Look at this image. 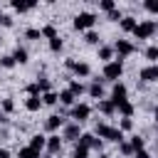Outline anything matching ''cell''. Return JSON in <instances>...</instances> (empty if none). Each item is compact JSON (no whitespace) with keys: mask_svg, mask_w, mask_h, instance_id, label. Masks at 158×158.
<instances>
[{"mask_svg":"<svg viewBox=\"0 0 158 158\" xmlns=\"http://www.w3.org/2000/svg\"><path fill=\"white\" fill-rule=\"evenodd\" d=\"M94 136H99L101 141H111V143H121L123 141V131L116 128V126H109V123H96Z\"/></svg>","mask_w":158,"mask_h":158,"instance_id":"obj_1","label":"cell"},{"mask_svg":"<svg viewBox=\"0 0 158 158\" xmlns=\"http://www.w3.org/2000/svg\"><path fill=\"white\" fill-rule=\"evenodd\" d=\"M94 22H96V15L94 12H89V10H84V12H79V15H74V30H91L94 27Z\"/></svg>","mask_w":158,"mask_h":158,"instance_id":"obj_2","label":"cell"},{"mask_svg":"<svg viewBox=\"0 0 158 158\" xmlns=\"http://www.w3.org/2000/svg\"><path fill=\"white\" fill-rule=\"evenodd\" d=\"M156 30H158V25H156L153 20H141L138 27L133 30V35H136L138 40H151V37L156 35Z\"/></svg>","mask_w":158,"mask_h":158,"instance_id":"obj_3","label":"cell"},{"mask_svg":"<svg viewBox=\"0 0 158 158\" xmlns=\"http://www.w3.org/2000/svg\"><path fill=\"white\" fill-rule=\"evenodd\" d=\"M121 74H123V64H121V59H111L109 64H104V79L116 81V79H121Z\"/></svg>","mask_w":158,"mask_h":158,"instance_id":"obj_4","label":"cell"},{"mask_svg":"<svg viewBox=\"0 0 158 158\" xmlns=\"http://www.w3.org/2000/svg\"><path fill=\"white\" fill-rule=\"evenodd\" d=\"M69 114H72L74 123H84V121L91 116V106H89V104H74Z\"/></svg>","mask_w":158,"mask_h":158,"instance_id":"obj_5","label":"cell"},{"mask_svg":"<svg viewBox=\"0 0 158 158\" xmlns=\"http://www.w3.org/2000/svg\"><path fill=\"white\" fill-rule=\"evenodd\" d=\"M114 52H116V54H118V59H121V57H131V54L136 52V47H133V42H128V40H116Z\"/></svg>","mask_w":158,"mask_h":158,"instance_id":"obj_6","label":"cell"},{"mask_svg":"<svg viewBox=\"0 0 158 158\" xmlns=\"http://www.w3.org/2000/svg\"><path fill=\"white\" fill-rule=\"evenodd\" d=\"M138 79L141 81H158V64H148L138 72Z\"/></svg>","mask_w":158,"mask_h":158,"instance_id":"obj_7","label":"cell"},{"mask_svg":"<svg viewBox=\"0 0 158 158\" xmlns=\"http://www.w3.org/2000/svg\"><path fill=\"white\" fill-rule=\"evenodd\" d=\"M126 94H128L126 84L116 81V84H114V89H111V101H114V104H121V101H126Z\"/></svg>","mask_w":158,"mask_h":158,"instance_id":"obj_8","label":"cell"},{"mask_svg":"<svg viewBox=\"0 0 158 158\" xmlns=\"http://www.w3.org/2000/svg\"><path fill=\"white\" fill-rule=\"evenodd\" d=\"M79 146H84V148H101V138H96L94 133H81Z\"/></svg>","mask_w":158,"mask_h":158,"instance_id":"obj_9","label":"cell"},{"mask_svg":"<svg viewBox=\"0 0 158 158\" xmlns=\"http://www.w3.org/2000/svg\"><path fill=\"white\" fill-rule=\"evenodd\" d=\"M64 138H67V141H77V138H81V128H79V123H67V126H64Z\"/></svg>","mask_w":158,"mask_h":158,"instance_id":"obj_10","label":"cell"},{"mask_svg":"<svg viewBox=\"0 0 158 158\" xmlns=\"http://www.w3.org/2000/svg\"><path fill=\"white\" fill-rule=\"evenodd\" d=\"M30 148H32V151H37V153H42V148H47V138H44L42 133L30 136Z\"/></svg>","mask_w":158,"mask_h":158,"instance_id":"obj_11","label":"cell"},{"mask_svg":"<svg viewBox=\"0 0 158 158\" xmlns=\"http://www.w3.org/2000/svg\"><path fill=\"white\" fill-rule=\"evenodd\" d=\"M62 123H64V118H62V116H59V114H52V116H49V118H47V121H44V128H47V131H52V133H54V131H57V128H59V126H62Z\"/></svg>","mask_w":158,"mask_h":158,"instance_id":"obj_12","label":"cell"},{"mask_svg":"<svg viewBox=\"0 0 158 158\" xmlns=\"http://www.w3.org/2000/svg\"><path fill=\"white\" fill-rule=\"evenodd\" d=\"M47 151H49V153H59V151H62V138H59L57 133L47 136Z\"/></svg>","mask_w":158,"mask_h":158,"instance_id":"obj_13","label":"cell"},{"mask_svg":"<svg viewBox=\"0 0 158 158\" xmlns=\"http://www.w3.org/2000/svg\"><path fill=\"white\" fill-rule=\"evenodd\" d=\"M44 104H42V96H27L25 99V109L27 111H40Z\"/></svg>","mask_w":158,"mask_h":158,"instance_id":"obj_14","label":"cell"},{"mask_svg":"<svg viewBox=\"0 0 158 158\" xmlns=\"http://www.w3.org/2000/svg\"><path fill=\"white\" fill-rule=\"evenodd\" d=\"M32 7H35L32 0H12V10H17V12H30Z\"/></svg>","mask_w":158,"mask_h":158,"instance_id":"obj_15","label":"cell"},{"mask_svg":"<svg viewBox=\"0 0 158 158\" xmlns=\"http://www.w3.org/2000/svg\"><path fill=\"white\" fill-rule=\"evenodd\" d=\"M12 59L17 62V64H27V59H30V54H27V49L25 47H15V52H12Z\"/></svg>","mask_w":158,"mask_h":158,"instance_id":"obj_16","label":"cell"},{"mask_svg":"<svg viewBox=\"0 0 158 158\" xmlns=\"http://www.w3.org/2000/svg\"><path fill=\"white\" fill-rule=\"evenodd\" d=\"M118 25H121V30H123V32H133V30H136V27H138V20H136V17H131V15H128V17H123V20H121V22H118Z\"/></svg>","mask_w":158,"mask_h":158,"instance_id":"obj_17","label":"cell"},{"mask_svg":"<svg viewBox=\"0 0 158 158\" xmlns=\"http://www.w3.org/2000/svg\"><path fill=\"white\" fill-rule=\"evenodd\" d=\"M111 57H114V47L101 44V47H99V59H101L104 64H109V62H111Z\"/></svg>","mask_w":158,"mask_h":158,"instance_id":"obj_18","label":"cell"},{"mask_svg":"<svg viewBox=\"0 0 158 158\" xmlns=\"http://www.w3.org/2000/svg\"><path fill=\"white\" fill-rule=\"evenodd\" d=\"M89 96H91V99H96V101H101V99H104V86H101L99 81L89 84Z\"/></svg>","mask_w":158,"mask_h":158,"instance_id":"obj_19","label":"cell"},{"mask_svg":"<svg viewBox=\"0 0 158 158\" xmlns=\"http://www.w3.org/2000/svg\"><path fill=\"white\" fill-rule=\"evenodd\" d=\"M99 111L106 114V116H111V114L116 111V104H114L111 99H101V101H99Z\"/></svg>","mask_w":158,"mask_h":158,"instance_id":"obj_20","label":"cell"},{"mask_svg":"<svg viewBox=\"0 0 158 158\" xmlns=\"http://www.w3.org/2000/svg\"><path fill=\"white\" fill-rule=\"evenodd\" d=\"M116 111H121V114H123V118H131V116H133V104L126 99V101L116 104Z\"/></svg>","mask_w":158,"mask_h":158,"instance_id":"obj_21","label":"cell"},{"mask_svg":"<svg viewBox=\"0 0 158 158\" xmlns=\"http://www.w3.org/2000/svg\"><path fill=\"white\" fill-rule=\"evenodd\" d=\"M72 72H74V74H77V77H89V74H91V67H89V64H86V62H77V64H74V69H72Z\"/></svg>","mask_w":158,"mask_h":158,"instance_id":"obj_22","label":"cell"},{"mask_svg":"<svg viewBox=\"0 0 158 158\" xmlns=\"http://www.w3.org/2000/svg\"><path fill=\"white\" fill-rule=\"evenodd\" d=\"M143 54H146V59H151V64H158V44H148Z\"/></svg>","mask_w":158,"mask_h":158,"instance_id":"obj_23","label":"cell"},{"mask_svg":"<svg viewBox=\"0 0 158 158\" xmlns=\"http://www.w3.org/2000/svg\"><path fill=\"white\" fill-rule=\"evenodd\" d=\"M74 99H77V96H74V94H72L69 89H64V91H59V101H62L64 106H74Z\"/></svg>","mask_w":158,"mask_h":158,"instance_id":"obj_24","label":"cell"},{"mask_svg":"<svg viewBox=\"0 0 158 158\" xmlns=\"http://www.w3.org/2000/svg\"><path fill=\"white\" fill-rule=\"evenodd\" d=\"M59 101V94H54V91H47V94H42V104L44 106H54Z\"/></svg>","mask_w":158,"mask_h":158,"instance_id":"obj_25","label":"cell"},{"mask_svg":"<svg viewBox=\"0 0 158 158\" xmlns=\"http://www.w3.org/2000/svg\"><path fill=\"white\" fill-rule=\"evenodd\" d=\"M17 158H40V153H37V151H32L30 146H22V148L17 151Z\"/></svg>","mask_w":158,"mask_h":158,"instance_id":"obj_26","label":"cell"},{"mask_svg":"<svg viewBox=\"0 0 158 158\" xmlns=\"http://www.w3.org/2000/svg\"><path fill=\"white\" fill-rule=\"evenodd\" d=\"M42 37H47V40H54V37H59V35H57V27H54L52 22H49V25H44V27H42Z\"/></svg>","mask_w":158,"mask_h":158,"instance_id":"obj_27","label":"cell"},{"mask_svg":"<svg viewBox=\"0 0 158 158\" xmlns=\"http://www.w3.org/2000/svg\"><path fill=\"white\" fill-rule=\"evenodd\" d=\"M69 91H72L74 96H81V94H84V84L77 81V79H72V81H69Z\"/></svg>","mask_w":158,"mask_h":158,"instance_id":"obj_28","label":"cell"},{"mask_svg":"<svg viewBox=\"0 0 158 158\" xmlns=\"http://www.w3.org/2000/svg\"><path fill=\"white\" fill-rule=\"evenodd\" d=\"M84 42H86V44H99V42H101V37H99V32L89 30V32L84 35Z\"/></svg>","mask_w":158,"mask_h":158,"instance_id":"obj_29","label":"cell"},{"mask_svg":"<svg viewBox=\"0 0 158 158\" xmlns=\"http://www.w3.org/2000/svg\"><path fill=\"white\" fill-rule=\"evenodd\" d=\"M128 143H131V146H133V151H136V153H138V151H143V148H146V141H143V138H141V136H131V141H128Z\"/></svg>","mask_w":158,"mask_h":158,"instance_id":"obj_30","label":"cell"},{"mask_svg":"<svg viewBox=\"0 0 158 158\" xmlns=\"http://www.w3.org/2000/svg\"><path fill=\"white\" fill-rule=\"evenodd\" d=\"M15 64H17V62L12 59V54H2V57H0V67H2V69H12Z\"/></svg>","mask_w":158,"mask_h":158,"instance_id":"obj_31","label":"cell"},{"mask_svg":"<svg viewBox=\"0 0 158 158\" xmlns=\"http://www.w3.org/2000/svg\"><path fill=\"white\" fill-rule=\"evenodd\" d=\"M25 37H27V40H40V37H42V30H37V27H27V30H25Z\"/></svg>","mask_w":158,"mask_h":158,"instance_id":"obj_32","label":"cell"},{"mask_svg":"<svg viewBox=\"0 0 158 158\" xmlns=\"http://www.w3.org/2000/svg\"><path fill=\"white\" fill-rule=\"evenodd\" d=\"M37 86H40V91H42V94H47V91H52V84H49V79H47V77H42V79H37Z\"/></svg>","mask_w":158,"mask_h":158,"instance_id":"obj_33","label":"cell"},{"mask_svg":"<svg viewBox=\"0 0 158 158\" xmlns=\"http://www.w3.org/2000/svg\"><path fill=\"white\" fill-rule=\"evenodd\" d=\"M118 151H121L123 156H133V153H136V151H133V146H131L128 141H121V143H118Z\"/></svg>","mask_w":158,"mask_h":158,"instance_id":"obj_34","label":"cell"},{"mask_svg":"<svg viewBox=\"0 0 158 158\" xmlns=\"http://www.w3.org/2000/svg\"><path fill=\"white\" fill-rule=\"evenodd\" d=\"M0 106H2V111H5V114H12V111H15V101H12L10 96H7V99H2V104H0Z\"/></svg>","mask_w":158,"mask_h":158,"instance_id":"obj_35","label":"cell"},{"mask_svg":"<svg viewBox=\"0 0 158 158\" xmlns=\"http://www.w3.org/2000/svg\"><path fill=\"white\" fill-rule=\"evenodd\" d=\"M143 10H148V12L158 15V0H146V2H143Z\"/></svg>","mask_w":158,"mask_h":158,"instance_id":"obj_36","label":"cell"},{"mask_svg":"<svg viewBox=\"0 0 158 158\" xmlns=\"http://www.w3.org/2000/svg\"><path fill=\"white\" fill-rule=\"evenodd\" d=\"M99 7H101L104 12H111V10H116V2H114V0H101Z\"/></svg>","mask_w":158,"mask_h":158,"instance_id":"obj_37","label":"cell"},{"mask_svg":"<svg viewBox=\"0 0 158 158\" xmlns=\"http://www.w3.org/2000/svg\"><path fill=\"white\" fill-rule=\"evenodd\" d=\"M106 17L111 20V22H121L123 20V15H121V10L116 7V10H111V12H106Z\"/></svg>","mask_w":158,"mask_h":158,"instance_id":"obj_38","label":"cell"},{"mask_svg":"<svg viewBox=\"0 0 158 158\" xmlns=\"http://www.w3.org/2000/svg\"><path fill=\"white\" fill-rule=\"evenodd\" d=\"M62 47H64V42H62L59 37H54V40H49V49H52V52H62Z\"/></svg>","mask_w":158,"mask_h":158,"instance_id":"obj_39","label":"cell"},{"mask_svg":"<svg viewBox=\"0 0 158 158\" xmlns=\"http://www.w3.org/2000/svg\"><path fill=\"white\" fill-rule=\"evenodd\" d=\"M25 91H27V96H40V94H42V91H40V86H37V81L27 84V89H25Z\"/></svg>","mask_w":158,"mask_h":158,"instance_id":"obj_40","label":"cell"},{"mask_svg":"<svg viewBox=\"0 0 158 158\" xmlns=\"http://www.w3.org/2000/svg\"><path fill=\"white\" fill-rule=\"evenodd\" d=\"M86 156H89V148H84V146L77 143V148H74V158H86Z\"/></svg>","mask_w":158,"mask_h":158,"instance_id":"obj_41","label":"cell"},{"mask_svg":"<svg viewBox=\"0 0 158 158\" xmlns=\"http://www.w3.org/2000/svg\"><path fill=\"white\" fill-rule=\"evenodd\" d=\"M118 128H121V131H131V128H133V121H131V118H121Z\"/></svg>","mask_w":158,"mask_h":158,"instance_id":"obj_42","label":"cell"},{"mask_svg":"<svg viewBox=\"0 0 158 158\" xmlns=\"http://www.w3.org/2000/svg\"><path fill=\"white\" fill-rule=\"evenodd\" d=\"M0 25H2V27H12V17H10V15H2V17H0Z\"/></svg>","mask_w":158,"mask_h":158,"instance_id":"obj_43","label":"cell"},{"mask_svg":"<svg viewBox=\"0 0 158 158\" xmlns=\"http://www.w3.org/2000/svg\"><path fill=\"white\" fill-rule=\"evenodd\" d=\"M133 158H151V153L143 148V151H138V153H133Z\"/></svg>","mask_w":158,"mask_h":158,"instance_id":"obj_44","label":"cell"},{"mask_svg":"<svg viewBox=\"0 0 158 158\" xmlns=\"http://www.w3.org/2000/svg\"><path fill=\"white\" fill-rule=\"evenodd\" d=\"M0 158H10V151L7 148H0Z\"/></svg>","mask_w":158,"mask_h":158,"instance_id":"obj_45","label":"cell"},{"mask_svg":"<svg viewBox=\"0 0 158 158\" xmlns=\"http://www.w3.org/2000/svg\"><path fill=\"white\" fill-rule=\"evenodd\" d=\"M153 118H156V123H158V106L153 109Z\"/></svg>","mask_w":158,"mask_h":158,"instance_id":"obj_46","label":"cell"},{"mask_svg":"<svg viewBox=\"0 0 158 158\" xmlns=\"http://www.w3.org/2000/svg\"><path fill=\"white\" fill-rule=\"evenodd\" d=\"M2 15H5V12H0V17H2Z\"/></svg>","mask_w":158,"mask_h":158,"instance_id":"obj_47","label":"cell"},{"mask_svg":"<svg viewBox=\"0 0 158 158\" xmlns=\"http://www.w3.org/2000/svg\"><path fill=\"white\" fill-rule=\"evenodd\" d=\"M0 42H2V40H0Z\"/></svg>","mask_w":158,"mask_h":158,"instance_id":"obj_48","label":"cell"},{"mask_svg":"<svg viewBox=\"0 0 158 158\" xmlns=\"http://www.w3.org/2000/svg\"><path fill=\"white\" fill-rule=\"evenodd\" d=\"M72 158H74V156H72Z\"/></svg>","mask_w":158,"mask_h":158,"instance_id":"obj_49","label":"cell"}]
</instances>
